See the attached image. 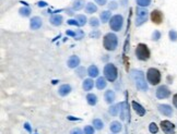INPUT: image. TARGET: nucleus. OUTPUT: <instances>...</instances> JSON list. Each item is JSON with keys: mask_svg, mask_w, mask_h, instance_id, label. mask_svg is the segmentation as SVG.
Instances as JSON below:
<instances>
[{"mask_svg": "<svg viewBox=\"0 0 177 134\" xmlns=\"http://www.w3.org/2000/svg\"><path fill=\"white\" fill-rule=\"evenodd\" d=\"M151 20H152L153 23L155 24H160L163 21V14H162L161 11L159 10H154V11L151 12Z\"/></svg>", "mask_w": 177, "mask_h": 134, "instance_id": "11", "label": "nucleus"}, {"mask_svg": "<svg viewBox=\"0 0 177 134\" xmlns=\"http://www.w3.org/2000/svg\"><path fill=\"white\" fill-rule=\"evenodd\" d=\"M83 37H84V33H83L81 29H78V31L76 32V37H74V38L79 40V39H81V38H83Z\"/></svg>", "mask_w": 177, "mask_h": 134, "instance_id": "36", "label": "nucleus"}, {"mask_svg": "<svg viewBox=\"0 0 177 134\" xmlns=\"http://www.w3.org/2000/svg\"><path fill=\"white\" fill-rule=\"evenodd\" d=\"M70 134H82V131L80 129H73Z\"/></svg>", "mask_w": 177, "mask_h": 134, "instance_id": "39", "label": "nucleus"}, {"mask_svg": "<svg viewBox=\"0 0 177 134\" xmlns=\"http://www.w3.org/2000/svg\"><path fill=\"white\" fill-rule=\"evenodd\" d=\"M148 19V11L143 8H137V21H136V25L140 26L143 24Z\"/></svg>", "mask_w": 177, "mask_h": 134, "instance_id": "7", "label": "nucleus"}, {"mask_svg": "<svg viewBox=\"0 0 177 134\" xmlns=\"http://www.w3.org/2000/svg\"><path fill=\"white\" fill-rule=\"evenodd\" d=\"M95 2L99 3V5H101V6H104L106 3V0H95Z\"/></svg>", "mask_w": 177, "mask_h": 134, "instance_id": "41", "label": "nucleus"}, {"mask_svg": "<svg viewBox=\"0 0 177 134\" xmlns=\"http://www.w3.org/2000/svg\"><path fill=\"white\" fill-rule=\"evenodd\" d=\"M123 19L120 14H116L114 16L112 19H110V22H109V26L113 31L115 32H118L123 27Z\"/></svg>", "mask_w": 177, "mask_h": 134, "instance_id": "6", "label": "nucleus"}, {"mask_svg": "<svg viewBox=\"0 0 177 134\" xmlns=\"http://www.w3.org/2000/svg\"><path fill=\"white\" fill-rule=\"evenodd\" d=\"M160 37H161V34H160V32L155 31L154 33H153V35H152V39L153 40H157Z\"/></svg>", "mask_w": 177, "mask_h": 134, "instance_id": "38", "label": "nucleus"}, {"mask_svg": "<svg viewBox=\"0 0 177 134\" xmlns=\"http://www.w3.org/2000/svg\"><path fill=\"white\" fill-rule=\"evenodd\" d=\"M85 10H86L87 13H94V12L97 11V8H96V6H95L94 3L89 2L86 5V8H85Z\"/></svg>", "mask_w": 177, "mask_h": 134, "instance_id": "25", "label": "nucleus"}, {"mask_svg": "<svg viewBox=\"0 0 177 134\" xmlns=\"http://www.w3.org/2000/svg\"><path fill=\"white\" fill-rule=\"evenodd\" d=\"M93 88V80L91 78H86L83 82V89L84 91H91Z\"/></svg>", "mask_w": 177, "mask_h": 134, "instance_id": "21", "label": "nucleus"}, {"mask_svg": "<svg viewBox=\"0 0 177 134\" xmlns=\"http://www.w3.org/2000/svg\"><path fill=\"white\" fill-rule=\"evenodd\" d=\"M30 26H31L32 29H38L40 26H42V20L38 16H34L32 18L31 23H30Z\"/></svg>", "mask_w": 177, "mask_h": 134, "instance_id": "13", "label": "nucleus"}, {"mask_svg": "<svg viewBox=\"0 0 177 134\" xmlns=\"http://www.w3.org/2000/svg\"><path fill=\"white\" fill-rule=\"evenodd\" d=\"M110 19V12L109 11H103L101 13V20L103 23H106Z\"/></svg>", "mask_w": 177, "mask_h": 134, "instance_id": "26", "label": "nucleus"}, {"mask_svg": "<svg viewBox=\"0 0 177 134\" xmlns=\"http://www.w3.org/2000/svg\"><path fill=\"white\" fill-rule=\"evenodd\" d=\"M103 45L105 49L107 50H115L117 48V45H118V39H117V36L113 33H108L105 35L104 37V40H103Z\"/></svg>", "mask_w": 177, "mask_h": 134, "instance_id": "2", "label": "nucleus"}, {"mask_svg": "<svg viewBox=\"0 0 177 134\" xmlns=\"http://www.w3.org/2000/svg\"><path fill=\"white\" fill-rule=\"evenodd\" d=\"M84 134H94V129L91 125H86L84 127Z\"/></svg>", "mask_w": 177, "mask_h": 134, "instance_id": "33", "label": "nucleus"}, {"mask_svg": "<svg viewBox=\"0 0 177 134\" xmlns=\"http://www.w3.org/2000/svg\"><path fill=\"white\" fill-rule=\"evenodd\" d=\"M149 130H150L151 133H157V131H159V127H157V125L155 124L154 122H152L150 124V127H149Z\"/></svg>", "mask_w": 177, "mask_h": 134, "instance_id": "32", "label": "nucleus"}, {"mask_svg": "<svg viewBox=\"0 0 177 134\" xmlns=\"http://www.w3.org/2000/svg\"><path fill=\"white\" fill-rule=\"evenodd\" d=\"M131 76L133 78V81H135V84L137 86V88L141 89V91H147L148 89V84H147L146 78H144L143 72L139 71V70H132Z\"/></svg>", "mask_w": 177, "mask_h": 134, "instance_id": "1", "label": "nucleus"}, {"mask_svg": "<svg viewBox=\"0 0 177 134\" xmlns=\"http://www.w3.org/2000/svg\"><path fill=\"white\" fill-rule=\"evenodd\" d=\"M76 20L78 21L79 26H83V25L86 23V18H85L84 16H76Z\"/></svg>", "mask_w": 177, "mask_h": 134, "instance_id": "27", "label": "nucleus"}, {"mask_svg": "<svg viewBox=\"0 0 177 134\" xmlns=\"http://www.w3.org/2000/svg\"><path fill=\"white\" fill-rule=\"evenodd\" d=\"M136 56L138 57L139 60L146 61L150 58V50H149L148 46L144 44H139L136 49Z\"/></svg>", "mask_w": 177, "mask_h": 134, "instance_id": "3", "label": "nucleus"}, {"mask_svg": "<svg viewBox=\"0 0 177 134\" xmlns=\"http://www.w3.org/2000/svg\"><path fill=\"white\" fill-rule=\"evenodd\" d=\"M104 75L107 78L109 82H114L117 78V69L114 65L112 63H108V65H105L104 68Z\"/></svg>", "mask_w": 177, "mask_h": 134, "instance_id": "4", "label": "nucleus"}, {"mask_svg": "<svg viewBox=\"0 0 177 134\" xmlns=\"http://www.w3.org/2000/svg\"><path fill=\"white\" fill-rule=\"evenodd\" d=\"M147 78H148V82H150L152 85H156L161 81V73H160L159 70L154 69V68H151V69L148 70Z\"/></svg>", "mask_w": 177, "mask_h": 134, "instance_id": "5", "label": "nucleus"}, {"mask_svg": "<svg viewBox=\"0 0 177 134\" xmlns=\"http://www.w3.org/2000/svg\"><path fill=\"white\" fill-rule=\"evenodd\" d=\"M137 3L140 7H148L151 3V0H137Z\"/></svg>", "mask_w": 177, "mask_h": 134, "instance_id": "30", "label": "nucleus"}, {"mask_svg": "<svg viewBox=\"0 0 177 134\" xmlns=\"http://www.w3.org/2000/svg\"><path fill=\"white\" fill-rule=\"evenodd\" d=\"M132 107H133L135 111L137 112L139 116H144V114H146V109H144L140 104H138L137 101H132Z\"/></svg>", "mask_w": 177, "mask_h": 134, "instance_id": "15", "label": "nucleus"}, {"mask_svg": "<svg viewBox=\"0 0 177 134\" xmlns=\"http://www.w3.org/2000/svg\"><path fill=\"white\" fill-rule=\"evenodd\" d=\"M67 35L72 36V37H76V32H72V31H67Z\"/></svg>", "mask_w": 177, "mask_h": 134, "instance_id": "42", "label": "nucleus"}, {"mask_svg": "<svg viewBox=\"0 0 177 134\" xmlns=\"http://www.w3.org/2000/svg\"><path fill=\"white\" fill-rule=\"evenodd\" d=\"M67 65H68V67L71 68V69L77 68L79 65H80V59H79V57H77V56H71L69 59H68Z\"/></svg>", "mask_w": 177, "mask_h": 134, "instance_id": "12", "label": "nucleus"}, {"mask_svg": "<svg viewBox=\"0 0 177 134\" xmlns=\"http://www.w3.org/2000/svg\"><path fill=\"white\" fill-rule=\"evenodd\" d=\"M170 38L173 42H176L177 40V32L176 31H170Z\"/></svg>", "mask_w": 177, "mask_h": 134, "instance_id": "35", "label": "nucleus"}, {"mask_svg": "<svg viewBox=\"0 0 177 134\" xmlns=\"http://www.w3.org/2000/svg\"><path fill=\"white\" fill-rule=\"evenodd\" d=\"M37 5H38V7H46V6H47V3H46L45 1H40Z\"/></svg>", "mask_w": 177, "mask_h": 134, "instance_id": "43", "label": "nucleus"}, {"mask_svg": "<svg viewBox=\"0 0 177 134\" xmlns=\"http://www.w3.org/2000/svg\"><path fill=\"white\" fill-rule=\"evenodd\" d=\"M120 130H121V124L118 122V121L112 122V124H110V131H112L113 133H118Z\"/></svg>", "mask_w": 177, "mask_h": 134, "instance_id": "20", "label": "nucleus"}, {"mask_svg": "<svg viewBox=\"0 0 177 134\" xmlns=\"http://www.w3.org/2000/svg\"><path fill=\"white\" fill-rule=\"evenodd\" d=\"M19 12H20L21 16H29L30 13H31V10H30L29 8H21V9L19 10Z\"/></svg>", "mask_w": 177, "mask_h": 134, "instance_id": "29", "label": "nucleus"}, {"mask_svg": "<svg viewBox=\"0 0 177 134\" xmlns=\"http://www.w3.org/2000/svg\"><path fill=\"white\" fill-rule=\"evenodd\" d=\"M90 36L91 37H97V36H99V33H91Z\"/></svg>", "mask_w": 177, "mask_h": 134, "instance_id": "46", "label": "nucleus"}, {"mask_svg": "<svg viewBox=\"0 0 177 134\" xmlns=\"http://www.w3.org/2000/svg\"><path fill=\"white\" fill-rule=\"evenodd\" d=\"M161 127H162V130H163V132L165 134H173V133H174L175 125L173 124L172 122H170V121H167V120L162 121V122H161Z\"/></svg>", "mask_w": 177, "mask_h": 134, "instance_id": "8", "label": "nucleus"}, {"mask_svg": "<svg viewBox=\"0 0 177 134\" xmlns=\"http://www.w3.org/2000/svg\"><path fill=\"white\" fill-rule=\"evenodd\" d=\"M84 0H76L73 2V6H72V8H73V10H81L83 7H84Z\"/></svg>", "mask_w": 177, "mask_h": 134, "instance_id": "22", "label": "nucleus"}, {"mask_svg": "<svg viewBox=\"0 0 177 134\" xmlns=\"http://www.w3.org/2000/svg\"><path fill=\"white\" fill-rule=\"evenodd\" d=\"M104 98H105L106 103L112 104L113 101L115 100V93L113 92V91H107V92L105 93V96H104Z\"/></svg>", "mask_w": 177, "mask_h": 134, "instance_id": "18", "label": "nucleus"}, {"mask_svg": "<svg viewBox=\"0 0 177 134\" xmlns=\"http://www.w3.org/2000/svg\"><path fill=\"white\" fill-rule=\"evenodd\" d=\"M118 109H119V104H118V105L112 106V107H110V109H109L110 114H112V116H116V114H117V111H118Z\"/></svg>", "mask_w": 177, "mask_h": 134, "instance_id": "31", "label": "nucleus"}, {"mask_svg": "<svg viewBox=\"0 0 177 134\" xmlns=\"http://www.w3.org/2000/svg\"><path fill=\"white\" fill-rule=\"evenodd\" d=\"M93 125H94L95 129H97V130L103 129V127H104L103 122H102V120H100V119H94V120H93Z\"/></svg>", "mask_w": 177, "mask_h": 134, "instance_id": "28", "label": "nucleus"}, {"mask_svg": "<svg viewBox=\"0 0 177 134\" xmlns=\"http://www.w3.org/2000/svg\"><path fill=\"white\" fill-rule=\"evenodd\" d=\"M87 74L91 76V78H96L99 75V69H97L95 65H91L89 69H87Z\"/></svg>", "mask_w": 177, "mask_h": 134, "instance_id": "19", "label": "nucleus"}, {"mask_svg": "<svg viewBox=\"0 0 177 134\" xmlns=\"http://www.w3.org/2000/svg\"><path fill=\"white\" fill-rule=\"evenodd\" d=\"M159 110L161 114H165V116H172L173 114V109L168 105H160Z\"/></svg>", "mask_w": 177, "mask_h": 134, "instance_id": "16", "label": "nucleus"}, {"mask_svg": "<svg viewBox=\"0 0 177 134\" xmlns=\"http://www.w3.org/2000/svg\"><path fill=\"white\" fill-rule=\"evenodd\" d=\"M63 16L56 14V16H53L52 18H50V23H52L53 25H55V26H59V25H61V23H63Z\"/></svg>", "mask_w": 177, "mask_h": 134, "instance_id": "17", "label": "nucleus"}, {"mask_svg": "<svg viewBox=\"0 0 177 134\" xmlns=\"http://www.w3.org/2000/svg\"><path fill=\"white\" fill-rule=\"evenodd\" d=\"M170 94V89L167 88L166 86H160L156 91V97L159 99H164L166 97H168Z\"/></svg>", "mask_w": 177, "mask_h": 134, "instance_id": "10", "label": "nucleus"}, {"mask_svg": "<svg viewBox=\"0 0 177 134\" xmlns=\"http://www.w3.org/2000/svg\"><path fill=\"white\" fill-rule=\"evenodd\" d=\"M67 23L69 25H76V26H79V23L77 20H73V19H70V20L67 21Z\"/></svg>", "mask_w": 177, "mask_h": 134, "instance_id": "37", "label": "nucleus"}, {"mask_svg": "<svg viewBox=\"0 0 177 134\" xmlns=\"http://www.w3.org/2000/svg\"><path fill=\"white\" fill-rule=\"evenodd\" d=\"M24 127H25V129H26L29 132H32V130H31V127H30V124H29V123H25Z\"/></svg>", "mask_w": 177, "mask_h": 134, "instance_id": "44", "label": "nucleus"}, {"mask_svg": "<svg viewBox=\"0 0 177 134\" xmlns=\"http://www.w3.org/2000/svg\"><path fill=\"white\" fill-rule=\"evenodd\" d=\"M99 24H100V22H99V20H97L96 18H92L90 20V25L92 27H97V26H99Z\"/></svg>", "mask_w": 177, "mask_h": 134, "instance_id": "34", "label": "nucleus"}, {"mask_svg": "<svg viewBox=\"0 0 177 134\" xmlns=\"http://www.w3.org/2000/svg\"><path fill=\"white\" fill-rule=\"evenodd\" d=\"M119 110H120V118L121 120H126L127 117H129V107L126 101L119 104Z\"/></svg>", "mask_w": 177, "mask_h": 134, "instance_id": "9", "label": "nucleus"}, {"mask_svg": "<svg viewBox=\"0 0 177 134\" xmlns=\"http://www.w3.org/2000/svg\"><path fill=\"white\" fill-rule=\"evenodd\" d=\"M116 7H117L116 2H112V5H109V8H110V9H115Z\"/></svg>", "mask_w": 177, "mask_h": 134, "instance_id": "45", "label": "nucleus"}, {"mask_svg": "<svg viewBox=\"0 0 177 134\" xmlns=\"http://www.w3.org/2000/svg\"><path fill=\"white\" fill-rule=\"evenodd\" d=\"M86 100H87V103H89V105H91V106H94L95 104L97 103V98H96V96H95L94 94H89V95H87Z\"/></svg>", "mask_w": 177, "mask_h": 134, "instance_id": "23", "label": "nucleus"}, {"mask_svg": "<svg viewBox=\"0 0 177 134\" xmlns=\"http://www.w3.org/2000/svg\"><path fill=\"white\" fill-rule=\"evenodd\" d=\"M70 92H71V86H70L69 84L61 85V86L59 87V89H58V93H59V95H60V96H67Z\"/></svg>", "mask_w": 177, "mask_h": 134, "instance_id": "14", "label": "nucleus"}, {"mask_svg": "<svg viewBox=\"0 0 177 134\" xmlns=\"http://www.w3.org/2000/svg\"><path fill=\"white\" fill-rule=\"evenodd\" d=\"M173 104H174V106L177 108V94H175L174 97H173Z\"/></svg>", "mask_w": 177, "mask_h": 134, "instance_id": "40", "label": "nucleus"}, {"mask_svg": "<svg viewBox=\"0 0 177 134\" xmlns=\"http://www.w3.org/2000/svg\"><path fill=\"white\" fill-rule=\"evenodd\" d=\"M96 87L99 89H103L106 87V80L104 78H99L96 81Z\"/></svg>", "mask_w": 177, "mask_h": 134, "instance_id": "24", "label": "nucleus"}]
</instances>
